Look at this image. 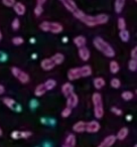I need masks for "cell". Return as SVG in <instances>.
Masks as SVG:
<instances>
[{"label": "cell", "mask_w": 137, "mask_h": 147, "mask_svg": "<svg viewBox=\"0 0 137 147\" xmlns=\"http://www.w3.org/2000/svg\"><path fill=\"white\" fill-rule=\"evenodd\" d=\"M2 134H3V131L1 129V127H0V136H2Z\"/></svg>", "instance_id": "obj_49"}, {"label": "cell", "mask_w": 137, "mask_h": 147, "mask_svg": "<svg viewBox=\"0 0 137 147\" xmlns=\"http://www.w3.org/2000/svg\"><path fill=\"white\" fill-rule=\"evenodd\" d=\"M119 37H120V39L123 42H127L130 39V33L126 29H123V30H120V32H119Z\"/></svg>", "instance_id": "obj_25"}, {"label": "cell", "mask_w": 137, "mask_h": 147, "mask_svg": "<svg viewBox=\"0 0 137 147\" xmlns=\"http://www.w3.org/2000/svg\"><path fill=\"white\" fill-rule=\"evenodd\" d=\"M36 105H37V102H36L35 100H32V101L30 102V107H31L32 109L34 108V107H36Z\"/></svg>", "instance_id": "obj_42"}, {"label": "cell", "mask_w": 137, "mask_h": 147, "mask_svg": "<svg viewBox=\"0 0 137 147\" xmlns=\"http://www.w3.org/2000/svg\"><path fill=\"white\" fill-rule=\"evenodd\" d=\"M11 137H12L14 140H16V139H19L20 138V132L19 131H13L12 133H11Z\"/></svg>", "instance_id": "obj_40"}, {"label": "cell", "mask_w": 137, "mask_h": 147, "mask_svg": "<svg viewBox=\"0 0 137 147\" xmlns=\"http://www.w3.org/2000/svg\"><path fill=\"white\" fill-rule=\"evenodd\" d=\"M131 59H137V47H134L132 51H131Z\"/></svg>", "instance_id": "obj_39"}, {"label": "cell", "mask_w": 137, "mask_h": 147, "mask_svg": "<svg viewBox=\"0 0 137 147\" xmlns=\"http://www.w3.org/2000/svg\"><path fill=\"white\" fill-rule=\"evenodd\" d=\"M6 57H7V55H5L4 53H1V51H0V61H6Z\"/></svg>", "instance_id": "obj_41"}, {"label": "cell", "mask_w": 137, "mask_h": 147, "mask_svg": "<svg viewBox=\"0 0 137 147\" xmlns=\"http://www.w3.org/2000/svg\"><path fill=\"white\" fill-rule=\"evenodd\" d=\"M3 103L5 104V106L7 108L11 109V110L15 111V112H20L21 111V107L20 105H18L15 100H13L12 98H9V97H6V98L3 99Z\"/></svg>", "instance_id": "obj_6"}, {"label": "cell", "mask_w": 137, "mask_h": 147, "mask_svg": "<svg viewBox=\"0 0 137 147\" xmlns=\"http://www.w3.org/2000/svg\"><path fill=\"white\" fill-rule=\"evenodd\" d=\"M29 41H30V43H31V45H33V43H35V41H36V40H35V38H34V37H31V38L29 39Z\"/></svg>", "instance_id": "obj_47"}, {"label": "cell", "mask_w": 137, "mask_h": 147, "mask_svg": "<svg viewBox=\"0 0 137 147\" xmlns=\"http://www.w3.org/2000/svg\"><path fill=\"white\" fill-rule=\"evenodd\" d=\"M31 59H37V55H36V53H32V55H31Z\"/></svg>", "instance_id": "obj_48"}, {"label": "cell", "mask_w": 137, "mask_h": 147, "mask_svg": "<svg viewBox=\"0 0 137 147\" xmlns=\"http://www.w3.org/2000/svg\"><path fill=\"white\" fill-rule=\"evenodd\" d=\"M115 142H116V136H114V135H109V136L105 137L104 140H103L97 147H111Z\"/></svg>", "instance_id": "obj_11"}, {"label": "cell", "mask_w": 137, "mask_h": 147, "mask_svg": "<svg viewBox=\"0 0 137 147\" xmlns=\"http://www.w3.org/2000/svg\"><path fill=\"white\" fill-rule=\"evenodd\" d=\"M71 114H72V109L69 108V107H65V108L61 111V117H63V118H67Z\"/></svg>", "instance_id": "obj_33"}, {"label": "cell", "mask_w": 137, "mask_h": 147, "mask_svg": "<svg viewBox=\"0 0 137 147\" xmlns=\"http://www.w3.org/2000/svg\"><path fill=\"white\" fill-rule=\"evenodd\" d=\"M121 97H122L123 100L125 101H130L133 99V97H134V94H133L131 91H125V92H123L122 94H121Z\"/></svg>", "instance_id": "obj_28"}, {"label": "cell", "mask_w": 137, "mask_h": 147, "mask_svg": "<svg viewBox=\"0 0 137 147\" xmlns=\"http://www.w3.org/2000/svg\"><path fill=\"white\" fill-rule=\"evenodd\" d=\"M23 42H24V39L20 36H15L12 38V43L14 45H21Z\"/></svg>", "instance_id": "obj_32"}, {"label": "cell", "mask_w": 137, "mask_h": 147, "mask_svg": "<svg viewBox=\"0 0 137 147\" xmlns=\"http://www.w3.org/2000/svg\"><path fill=\"white\" fill-rule=\"evenodd\" d=\"M74 16L89 27H95L98 25L106 24L109 20V16L107 14H98V15H88L83 11L77 9L74 13Z\"/></svg>", "instance_id": "obj_1"}, {"label": "cell", "mask_w": 137, "mask_h": 147, "mask_svg": "<svg viewBox=\"0 0 137 147\" xmlns=\"http://www.w3.org/2000/svg\"><path fill=\"white\" fill-rule=\"evenodd\" d=\"M11 26H12V28L14 29V30H17V29L19 28V26H20V21H19L18 18H14L12 21V23H11Z\"/></svg>", "instance_id": "obj_35"}, {"label": "cell", "mask_w": 137, "mask_h": 147, "mask_svg": "<svg viewBox=\"0 0 137 147\" xmlns=\"http://www.w3.org/2000/svg\"><path fill=\"white\" fill-rule=\"evenodd\" d=\"M92 102L94 105V115L97 119H101L104 116V106H103L102 96L100 93H94L92 96Z\"/></svg>", "instance_id": "obj_3"}, {"label": "cell", "mask_w": 137, "mask_h": 147, "mask_svg": "<svg viewBox=\"0 0 137 147\" xmlns=\"http://www.w3.org/2000/svg\"><path fill=\"white\" fill-rule=\"evenodd\" d=\"M93 84H94V87L97 89V90H100V89H102L103 87L106 85V82H105V80L103 78L98 77V78L94 79V81H93Z\"/></svg>", "instance_id": "obj_19"}, {"label": "cell", "mask_w": 137, "mask_h": 147, "mask_svg": "<svg viewBox=\"0 0 137 147\" xmlns=\"http://www.w3.org/2000/svg\"><path fill=\"white\" fill-rule=\"evenodd\" d=\"M93 45L94 47L98 49L100 53H102L104 55H106L107 57H115V51L113 49V47L109 45L107 41H105L102 37H95L93 40Z\"/></svg>", "instance_id": "obj_2"}, {"label": "cell", "mask_w": 137, "mask_h": 147, "mask_svg": "<svg viewBox=\"0 0 137 147\" xmlns=\"http://www.w3.org/2000/svg\"><path fill=\"white\" fill-rule=\"evenodd\" d=\"M74 43H75V45H77V47L80 49V47H83L86 45L87 39H86V37L83 36V35H78V36H76L74 38Z\"/></svg>", "instance_id": "obj_17"}, {"label": "cell", "mask_w": 137, "mask_h": 147, "mask_svg": "<svg viewBox=\"0 0 137 147\" xmlns=\"http://www.w3.org/2000/svg\"><path fill=\"white\" fill-rule=\"evenodd\" d=\"M43 5H38V4H37L36 6H35V8H34V14L36 15V16H40V15L43 14Z\"/></svg>", "instance_id": "obj_34"}, {"label": "cell", "mask_w": 137, "mask_h": 147, "mask_svg": "<svg viewBox=\"0 0 137 147\" xmlns=\"http://www.w3.org/2000/svg\"><path fill=\"white\" fill-rule=\"evenodd\" d=\"M134 147H137V145H136V144H135V145H134Z\"/></svg>", "instance_id": "obj_52"}, {"label": "cell", "mask_w": 137, "mask_h": 147, "mask_svg": "<svg viewBox=\"0 0 137 147\" xmlns=\"http://www.w3.org/2000/svg\"><path fill=\"white\" fill-rule=\"evenodd\" d=\"M110 85H111V87H112V88L119 89L121 87V82H120V80H119V79L114 78V79H112V80H111Z\"/></svg>", "instance_id": "obj_30"}, {"label": "cell", "mask_w": 137, "mask_h": 147, "mask_svg": "<svg viewBox=\"0 0 137 147\" xmlns=\"http://www.w3.org/2000/svg\"><path fill=\"white\" fill-rule=\"evenodd\" d=\"M78 103H79V98L75 93H73L72 95L67 97V107H69V108L71 109L76 108L78 106Z\"/></svg>", "instance_id": "obj_10"}, {"label": "cell", "mask_w": 137, "mask_h": 147, "mask_svg": "<svg viewBox=\"0 0 137 147\" xmlns=\"http://www.w3.org/2000/svg\"><path fill=\"white\" fill-rule=\"evenodd\" d=\"M39 28L45 32H51L53 34H57L63 31V27L61 23L55 21H43L39 25Z\"/></svg>", "instance_id": "obj_4"}, {"label": "cell", "mask_w": 137, "mask_h": 147, "mask_svg": "<svg viewBox=\"0 0 137 147\" xmlns=\"http://www.w3.org/2000/svg\"><path fill=\"white\" fill-rule=\"evenodd\" d=\"M61 41H63V43H67V41H69V38H67V36H63V38H61Z\"/></svg>", "instance_id": "obj_45"}, {"label": "cell", "mask_w": 137, "mask_h": 147, "mask_svg": "<svg viewBox=\"0 0 137 147\" xmlns=\"http://www.w3.org/2000/svg\"><path fill=\"white\" fill-rule=\"evenodd\" d=\"M61 93L65 97H69L74 93V86L71 83H65L61 87Z\"/></svg>", "instance_id": "obj_14"}, {"label": "cell", "mask_w": 137, "mask_h": 147, "mask_svg": "<svg viewBox=\"0 0 137 147\" xmlns=\"http://www.w3.org/2000/svg\"><path fill=\"white\" fill-rule=\"evenodd\" d=\"M2 3L7 7H11L14 5L15 3V0H2Z\"/></svg>", "instance_id": "obj_38"}, {"label": "cell", "mask_w": 137, "mask_h": 147, "mask_svg": "<svg viewBox=\"0 0 137 147\" xmlns=\"http://www.w3.org/2000/svg\"><path fill=\"white\" fill-rule=\"evenodd\" d=\"M81 71H82V77L83 78H87L92 75V67L90 65H83L81 67Z\"/></svg>", "instance_id": "obj_24"}, {"label": "cell", "mask_w": 137, "mask_h": 147, "mask_svg": "<svg viewBox=\"0 0 137 147\" xmlns=\"http://www.w3.org/2000/svg\"><path fill=\"white\" fill-rule=\"evenodd\" d=\"M2 39V33H1V30H0V41Z\"/></svg>", "instance_id": "obj_50"}, {"label": "cell", "mask_w": 137, "mask_h": 147, "mask_svg": "<svg viewBox=\"0 0 137 147\" xmlns=\"http://www.w3.org/2000/svg\"><path fill=\"white\" fill-rule=\"evenodd\" d=\"M51 59H53V61L55 63V65H61V63H63V61H65V55H63V53H55V55H53V57H51Z\"/></svg>", "instance_id": "obj_23"}, {"label": "cell", "mask_w": 137, "mask_h": 147, "mask_svg": "<svg viewBox=\"0 0 137 147\" xmlns=\"http://www.w3.org/2000/svg\"><path fill=\"white\" fill-rule=\"evenodd\" d=\"M43 85H45L47 91H51V90H53V89L55 88V86H57V82H55V80H53V79H49V80H47Z\"/></svg>", "instance_id": "obj_27"}, {"label": "cell", "mask_w": 137, "mask_h": 147, "mask_svg": "<svg viewBox=\"0 0 137 147\" xmlns=\"http://www.w3.org/2000/svg\"><path fill=\"white\" fill-rule=\"evenodd\" d=\"M125 1L126 0H115V12L116 13H121L124 8V5H125Z\"/></svg>", "instance_id": "obj_21"}, {"label": "cell", "mask_w": 137, "mask_h": 147, "mask_svg": "<svg viewBox=\"0 0 137 147\" xmlns=\"http://www.w3.org/2000/svg\"><path fill=\"white\" fill-rule=\"evenodd\" d=\"M63 147H70V146H67V145H65H65H63Z\"/></svg>", "instance_id": "obj_51"}, {"label": "cell", "mask_w": 137, "mask_h": 147, "mask_svg": "<svg viewBox=\"0 0 137 147\" xmlns=\"http://www.w3.org/2000/svg\"><path fill=\"white\" fill-rule=\"evenodd\" d=\"M11 73L12 75L21 83V84H27L29 82V76L28 74H26L25 71H21L20 69L16 67H11Z\"/></svg>", "instance_id": "obj_5"}, {"label": "cell", "mask_w": 137, "mask_h": 147, "mask_svg": "<svg viewBox=\"0 0 137 147\" xmlns=\"http://www.w3.org/2000/svg\"><path fill=\"white\" fill-rule=\"evenodd\" d=\"M47 92V89H45V85H43V84H39L38 86H36V88H35L34 95L36 97H41V96H43V95H45Z\"/></svg>", "instance_id": "obj_22"}, {"label": "cell", "mask_w": 137, "mask_h": 147, "mask_svg": "<svg viewBox=\"0 0 137 147\" xmlns=\"http://www.w3.org/2000/svg\"><path fill=\"white\" fill-rule=\"evenodd\" d=\"M109 69L112 74H117L120 69V65L116 61H111L110 65H109Z\"/></svg>", "instance_id": "obj_26"}, {"label": "cell", "mask_w": 137, "mask_h": 147, "mask_svg": "<svg viewBox=\"0 0 137 147\" xmlns=\"http://www.w3.org/2000/svg\"><path fill=\"white\" fill-rule=\"evenodd\" d=\"M86 124L87 122H84V121H79L76 124L73 126V130L77 133H83L86 131Z\"/></svg>", "instance_id": "obj_16"}, {"label": "cell", "mask_w": 137, "mask_h": 147, "mask_svg": "<svg viewBox=\"0 0 137 147\" xmlns=\"http://www.w3.org/2000/svg\"><path fill=\"white\" fill-rule=\"evenodd\" d=\"M45 1H47V0H36V2L38 5H43L45 3Z\"/></svg>", "instance_id": "obj_43"}, {"label": "cell", "mask_w": 137, "mask_h": 147, "mask_svg": "<svg viewBox=\"0 0 137 147\" xmlns=\"http://www.w3.org/2000/svg\"><path fill=\"white\" fill-rule=\"evenodd\" d=\"M135 1H136V0H135Z\"/></svg>", "instance_id": "obj_53"}, {"label": "cell", "mask_w": 137, "mask_h": 147, "mask_svg": "<svg viewBox=\"0 0 137 147\" xmlns=\"http://www.w3.org/2000/svg\"><path fill=\"white\" fill-rule=\"evenodd\" d=\"M111 112H112L113 114L117 115V116H121V115L123 114L122 110L119 109V108H117V107H112V108H111Z\"/></svg>", "instance_id": "obj_37"}, {"label": "cell", "mask_w": 137, "mask_h": 147, "mask_svg": "<svg viewBox=\"0 0 137 147\" xmlns=\"http://www.w3.org/2000/svg\"><path fill=\"white\" fill-rule=\"evenodd\" d=\"M100 128H101L100 123L96 120L87 122V124H86V131L88 133H97L100 130Z\"/></svg>", "instance_id": "obj_8"}, {"label": "cell", "mask_w": 137, "mask_h": 147, "mask_svg": "<svg viewBox=\"0 0 137 147\" xmlns=\"http://www.w3.org/2000/svg\"><path fill=\"white\" fill-rule=\"evenodd\" d=\"M4 92H5V89H4V87H3L2 85L0 84V95H2Z\"/></svg>", "instance_id": "obj_44"}, {"label": "cell", "mask_w": 137, "mask_h": 147, "mask_svg": "<svg viewBox=\"0 0 137 147\" xmlns=\"http://www.w3.org/2000/svg\"><path fill=\"white\" fill-rule=\"evenodd\" d=\"M118 28L120 30H123V29H126V21L123 17H120L118 19Z\"/></svg>", "instance_id": "obj_31"}, {"label": "cell", "mask_w": 137, "mask_h": 147, "mask_svg": "<svg viewBox=\"0 0 137 147\" xmlns=\"http://www.w3.org/2000/svg\"><path fill=\"white\" fill-rule=\"evenodd\" d=\"M90 55H91V53H90V51H89V49H87L86 47H80V49H79V57H81L82 61H89Z\"/></svg>", "instance_id": "obj_15"}, {"label": "cell", "mask_w": 137, "mask_h": 147, "mask_svg": "<svg viewBox=\"0 0 137 147\" xmlns=\"http://www.w3.org/2000/svg\"><path fill=\"white\" fill-rule=\"evenodd\" d=\"M80 78H83L81 67H73L67 71V79L70 81H76Z\"/></svg>", "instance_id": "obj_7"}, {"label": "cell", "mask_w": 137, "mask_h": 147, "mask_svg": "<svg viewBox=\"0 0 137 147\" xmlns=\"http://www.w3.org/2000/svg\"><path fill=\"white\" fill-rule=\"evenodd\" d=\"M132 119H133L132 115H127V116H126V120L128 121V122H129V121H131V120H132Z\"/></svg>", "instance_id": "obj_46"}, {"label": "cell", "mask_w": 137, "mask_h": 147, "mask_svg": "<svg viewBox=\"0 0 137 147\" xmlns=\"http://www.w3.org/2000/svg\"><path fill=\"white\" fill-rule=\"evenodd\" d=\"M128 69L131 71H137V59H132L128 61Z\"/></svg>", "instance_id": "obj_29"}, {"label": "cell", "mask_w": 137, "mask_h": 147, "mask_svg": "<svg viewBox=\"0 0 137 147\" xmlns=\"http://www.w3.org/2000/svg\"><path fill=\"white\" fill-rule=\"evenodd\" d=\"M59 1H61V4L65 6V8L67 9V11H70V12L74 13L75 11L78 9L76 2H75L74 0H59Z\"/></svg>", "instance_id": "obj_9"}, {"label": "cell", "mask_w": 137, "mask_h": 147, "mask_svg": "<svg viewBox=\"0 0 137 147\" xmlns=\"http://www.w3.org/2000/svg\"><path fill=\"white\" fill-rule=\"evenodd\" d=\"M13 10H14V12L16 13L17 15H19V16H22V15L25 14V11H26V7H25V5L23 4V3L21 2H15L14 5H13Z\"/></svg>", "instance_id": "obj_12"}, {"label": "cell", "mask_w": 137, "mask_h": 147, "mask_svg": "<svg viewBox=\"0 0 137 147\" xmlns=\"http://www.w3.org/2000/svg\"><path fill=\"white\" fill-rule=\"evenodd\" d=\"M40 65H41V69H45V71H51V69H53V67H55V63L53 61V59H45L41 61L40 63Z\"/></svg>", "instance_id": "obj_13"}, {"label": "cell", "mask_w": 137, "mask_h": 147, "mask_svg": "<svg viewBox=\"0 0 137 147\" xmlns=\"http://www.w3.org/2000/svg\"><path fill=\"white\" fill-rule=\"evenodd\" d=\"M76 143H77V140H76V136L74 134H69L67 136L65 140V144L67 145V146L70 147H75L76 146Z\"/></svg>", "instance_id": "obj_18"}, {"label": "cell", "mask_w": 137, "mask_h": 147, "mask_svg": "<svg viewBox=\"0 0 137 147\" xmlns=\"http://www.w3.org/2000/svg\"><path fill=\"white\" fill-rule=\"evenodd\" d=\"M128 133H129L128 128H127V127H123V128H121L120 130L118 131L116 139H118V140H124L127 137V135H128Z\"/></svg>", "instance_id": "obj_20"}, {"label": "cell", "mask_w": 137, "mask_h": 147, "mask_svg": "<svg viewBox=\"0 0 137 147\" xmlns=\"http://www.w3.org/2000/svg\"><path fill=\"white\" fill-rule=\"evenodd\" d=\"M32 135V133L30 131H21L20 132V138L22 139H27Z\"/></svg>", "instance_id": "obj_36"}]
</instances>
